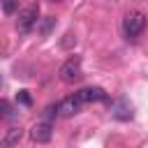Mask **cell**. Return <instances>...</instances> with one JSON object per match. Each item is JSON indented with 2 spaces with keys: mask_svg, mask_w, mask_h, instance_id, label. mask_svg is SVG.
<instances>
[{
  "mask_svg": "<svg viewBox=\"0 0 148 148\" xmlns=\"http://www.w3.org/2000/svg\"><path fill=\"white\" fill-rule=\"evenodd\" d=\"M81 74H83V72H81V58H79V56L67 58V60L60 65V69H58V76H60V81H65V83L79 81Z\"/></svg>",
  "mask_w": 148,
  "mask_h": 148,
  "instance_id": "3957f363",
  "label": "cell"
},
{
  "mask_svg": "<svg viewBox=\"0 0 148 148\" xmlns=\"http://www.w3.org/2000/svg\"><path fill=\"white\" fill-rule=\"evenodd\" d=\"M51 2H60V0H51Z\"/></svg>",
  "mask_w": 148,
  "mask_h": 148,
  "instance_id": "7c38bea8",
  "label": "cell"
},
{
  "mask_svg": "<svg viewBox=\"0 0 148 148\" xmlns=\"http://www.w3.org/2000/svg\"><path fill=\"white\" fill-rule=\"evenodd\" d=\"M21 136H23V130L14 125V127H9V130L2 134V139H0V146H2V148H14V146H18Z\"/></svg>",
  "mask_w": 148,
  "mask_h": 148,
  "instance_id": "52a82bcc",
  "label": "cell"
},
{
  "mask_svg": "<svg viewBox=\"0 0 148 148\" xmlns=\"http://www.w3.org/2000/svg\"><path fill=\"white\" fill-rule=\"evenodd\" d=\"M51 136H53V125L49 120H39L30 127V139L37 141V143H49Z\"/></svg>",
  "mask_w": 148,
  "mask_h": 148,
  "instance_id": "277c9868",
  "label": "cell"
},
{
  "mask_svg": "<svg viewBox=\"0 0 148 148\" xmlns=\"http://www.w3.org/2000/svg\"><path fill=\"white\" fill-rule=\"evenodd\" d=\"M76 97L81 99V104H90V102H106V92L102 90V88H83V90H79L76 92Z\"/></svg>",
  "mask_w": 148,
  "mask_h": 148,
  "instance_id": "5b68a950",
  "label": "cell"
},
{
  "mask_svg": "<svg viewBox=\"0 0 148 148\" xmlns=\"http://www.w3.org/2000/svg\"><path fill=\"white\" fill-rule=\"evenodd\" d=\"M0 109H2V118H5V120H12V118H14V109H12V104H9L7 99L0 102Z\"/></svg>",
  "mask_w": 148,
  "mask_h": 148,
  "instance_id": "30bf717a",
  "label": "cell"
},
{
  "mask_svg": "<svg viewBox=\"0 0 148 148\" xmlns=\"http://www.w3.org/2000/svg\"><path fill=\"white\" fill-rule=\"evenodd\" d=\"M79 109H81V99L76 97V92L74 95H69V97H65L62 102H58V111H60V116H74V113H79Z\"/></svg>",
  "mask_w": 148,
  "mask_h": 148,
  "instance_id": "8992f818",
  "label": "cell"
},
{
  "mask_svg": "<svg viewBox=\"0 0 148 148\" xmlns=\"http://www.w3.org/2000/svg\"><path fill=\"white\" fill-rule=\"evenodd\" d=\"M111 113L118 118V120H130L132 118V106L125 102V99H118L111 104Z\"/></svg>",
  "mask_w": 148,
  "mask_h": 148,
  "instance_id": "ba28073f",
  "label": "cell"
},
{
  "mask_svg": "<svg viewBox=\"0 0 148 148\" xmlns=\"http://www.w3.org/2000/svg\"><path fill=\"white\" fill-rule=\"evenodd\" d=\"M37 21H39V5H28V7H23L21 12H18V18H16V30L21 32V35H25V32H30L35 25H37Z\"/></svg>",
  "mask_w": 148,
  "mask_h": 148,
  "instance_id": "6da1fadb",
  "label": "cell"
},
{
  "mask_svg": "<svg viewBox=\"0 0 148 148\" xmlns=\"http://www.w3.org/2000/svg\"><path fill=\"white\" fill-rule=\"evenodd\" d=\"M16 102L23 104V106H30V104H32V97H30L28 90H18V92H16Z\"/></svg>",
  "mask_w": 148,
  "mask_h": 148,
  "instance_id": "9c48e42d",
  "label": "cell"
},
{
  "mask_svg": "<svg viewBox=\"0 0 148 148\" xmlns=\"http://www.w3.org/2000/svg\"><path fill=\"white\" fill-rule=\"evenodd\" d=\"M146 30V16L141 12H127L123 18V32L130 39H136L141 32Z\"/></svg>",
  "mask_w": 148,
  "mask_h": 148,
  "instance_id": "7a4b0ae2",
  "label": "cell"
},
{
  "mask_svg": "<svg viewBox=\"0 0 148 148\" xmlns=\"http://www.w3.org/2000/svg\"><path fill=\"white\" fill-rule=\"evenodd\" d=\"M16 5H18L16 0H2V12H5L7 16H9V14H14V9H16Z\"/></svg>",
  "mask_w": 148,
  "mask_h": 148,
  "instance_id": "8fae6325",
  "label": "cell"
}]
</instances>
